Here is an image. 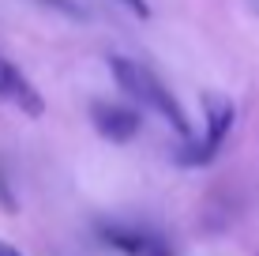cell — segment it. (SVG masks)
Masks as SVG:
<instances>
[{
	"mask_svg": "<svg viewBox=\"0 0 259 256\" xmlns=\"http://www.w3.org/2000/svg\"><path fill=\"white\" fill-rule=\"evenodd\" d=\"M109 68H113V79H117V87H124V91H128L136 102L150 105L154 113H162L173 132H181V136H192V125H188V113H184V105L177 102L173 94H169L165 87L158 83V79L150 76L143 64H136V60H128V57H109Z\"/></svg>",
	"mask_w": 259,
	"mask_h": 256,
	"instance_id": "cell-1",
	"label": "cell"
},
{
	"mask_svg": "<svg viewBox=\"0 0 259 256\" xmlns=\"http://www.w3.org/2000/svg\"><path fill=\"white\" fill-rule=\"evenodd\" d=\"M91 117H94V128L102 132L105 139H113V143H128V139H136L139 125H143V117L136 109H128V105H113V102H94Z\"/></svg>",
	"mask_w": 259,
	"mask_h": 256,
	"instance_id": "cell-2",
	"label": "cell"
},
{
	"mask_svg": "<svg viewBox=\"0 0 259 256\" xmlns=\"http://www.w3.org/2000/svg\"><path fill=\"white\" fill-rule=\"evenodd\" d=\"M0 98L15 102L26 117H41V113H46V102H41V94L30 87V79L4 57H0Z\"/></svg>",
	"mask_w": 259,
	"mask_h": 256,
	"instance_id": "cell-3",
	"label": "cell"
},
{
	"mask_svg": "<svg viewBox=\"0 0 259 256\" xmlns=\"http://www.w3.org/2000/svg\"><path fill=\"white\" fill-rule=\"evenodd\" d=\"M203 109H207V136H203V143H210L214 151H218V147L226 143V136L233 132L237 105H233V98H226V94L207 91L203 94Z\"/></svg>",
	"mask_w": 259,
	"mask_h": 256,
	"instance_id": "cell-4",
	"label": "cell"
},
{
	"mask_svg": "<svg viewBox=\"0 0 259 256\" xmlns=\"http://www.w3.org/2000/svg\"><path fill=\"white\" fill-rule=\"evenodd\" d=\"M102 237L113 245V249H120V252H128V256H169L162 245L154 241V237H143L136 230H120V226H105Z\"/></svg>",
	"mask_w": 259,
	"mask_h": 256,
	"instance_id": "cell-5",
	"label": "cell"
},
{
	"mask_svg": "<svg viewBox=\"0 0 259 256\" xmlns=\"http://www.w3.org/2000/svg\"><path fill=\"white\" fill-rule=\"evenodd\" d=\"M210 158H214V147L210 143H188L181 151V162L184 166H203V162H210Z\"/></svg>",
	"mask_w": 259,
	"mask_h": 256,
	"instance_id": "cell-6",
	"label": "cell"
},
{
	"mask_svg": "<svg viewBox=\"0 0 259 256\" xmlns=\"http://www.w3.org/2000/svg\"><path fill=\"white\" fill-rule=\"evenodd\" d=\"M41 4H49V8H57V12H64V15H75V19H87V12L75 4V0H41Z\"/></svg>",
	"mask_w": 259,
	"mask_h": 256,
	"instance_id": "cell-7",
	"label": "cell"
},
{
	"mask_svg": "<svg viewBox=\"0 0 259 256\" xmlns=\"http://www.w3.org/2000/svg\"><path fill=\"white\" fill-rule=\"evenodd\" d=\"M120 4H128L139 19H150V4H147V0H120Z\"/></svg>",
	"mask_w": 259,
	"mask_h": 256,
	"instance_id": "cell-8",
	"label": "cell"
},
{
	"mask_svg": "<svg viewBox=\"0 0 259 256\" xmlns=\"http://www.w3.org/2000/svg\"><path fill=\"white\" fill-rule=\"evenodd\" d=\"M0 256H23L19 249H12V245H4V241H0Z\"/></svg>",
	"mask_w": 259,
	"mask_h": 256,
	"instance_id": "cell-9",
	"label": "cell"
}]
</instances>
